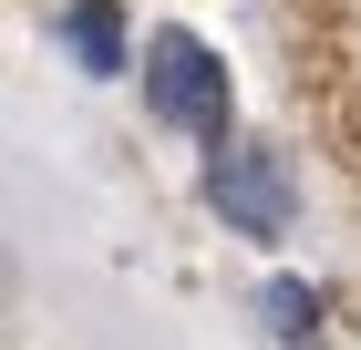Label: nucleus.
I'll return each mask as SVG.
<instances>
[{
    "label": "nucleus",
    "mask_w": 361,
    "mask_h": 350,
    "mask_svg": "<svg viewBox=\"0 0 361 350\" xmlns=\"http://www.w3.org/2000/svg\"><path fill=\"white\" fill-rule=\"evenodd\" d=\"M145 104H155V124H176V135L227 144L238 82H227L217 42H196V31H155V42H145Z\"/></svg>",
    "instance_id": "1"
},
{
    "label": "nucleus",
    "mask_w": 361,
    "mask_h": 350,
    "mask_svg": "<svg viewBox=\"0 0 361 350\" xmlns=\"http://www.w3.org/2000/svg\"><path fill=\"white\" fill-rule=\"evenodd\" d=\"M207 206H217L238 237H279V227H289V165H279L269 144H248V135L207 144Z\"/></svg>",
    "instance_id": "2"
},
{
    "label": "nucleus",
    "mask_w": 361,
    "mask_h": 350,
    "mask_svg": "<svg viewBox=\"0 0 361 350\" xmlns=\"http://www.w3.org/2000/svg\"><path fill=\"white\" fill-rule=\"evenodd\" d=\"M62 42H73L83 73H124V11H114V0H73V11H62Z\"/></svg>",
    "instance_id": "3"
},
{
    "label": "nucleus",
    "mask_w": 361,
    "mask_h": 350,
    "mask_svg": "<svg viewBox=\"0 0 361 350\" xmlns=\"http://www.w3.org/2000/svg\"><path fill=\"white\" fill-rule=\"evenodd\" d=\"M258 320H269L279 340H320V289H310V278H269V289H258Z\"/></svg>",
    "instance_id": "4"
}]
</instances>
